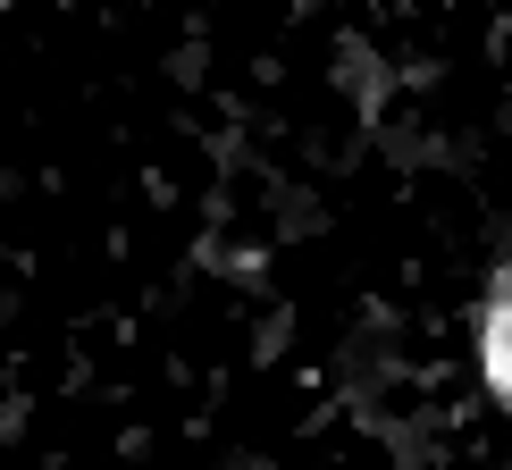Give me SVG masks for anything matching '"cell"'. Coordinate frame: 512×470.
I'll use <instances>...</instances> for the list:
<instances>
[{"mask_svg": "<svg viewBox=\"0 0 512 470\" xmlns=\"http://www.w3.org/2000/svg\"><path fill=\"white\" fill-rule=\"evenodd\" d=\"M496 353H504V361H512V319H504V345H496Z\"/></svg>", "mask_w": 512, "mask_h": 470, "instance_id": "6da1fadb", "label": "cell"}]
</instances>
